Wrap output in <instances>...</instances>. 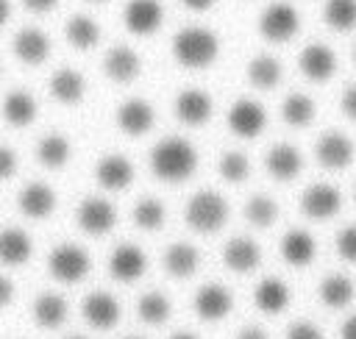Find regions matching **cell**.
<instances>
[{
    "mask_svg": "<svg viewBox=\"0 0 356 339\" xmlns=\"http://www.w3.org/2000/svg\"><path fill=\"white\" fill-rule=\"evenodd\" d=\"M64 36H67V42L75 50H92V47H97L103 31H100V25H97L95 17H89V14H72L67 19V25H64Z\"/></svg>",
    "mask_w": 356,
    "mask_h": 339,
    "instance_id": "34",
    "label": "cell"
},
{
    "mask_svg": "<svg viewBox=\"0 0 356 339\" xmlns=\"http://www.w3.org/2000/svg\"><path fill=\"white\" fill-rule=\"evenodd\" d=\"M242 214H245V220H248L253 228L267 231V228H273V225L281 220V206H278L275 197L259 192V195H250V197L245 200Z\"/></svg>",
    "mask_w": 356,
    "mask_h": 339,
    "instance_id": "35",
    "label": "cell"
},
{
    "mask_svg": "<svg viewBox=\"0 0 356 339\" xmlns=\"http://www.w3.org/2000/svg\"><path fill=\"white\" fill-rule=\"evenodd\" d=\"M122 22L134 36H153L164 22V6L159 0H128L122 8Z\"/></svg>",
    "mask_w": 356,
    "mask_h": 339,
    "instance_id": "18",
    "label": "cell"
},
{
    "mask_svg": "<svg viewBox=\"0 0 356 339\" xmlns=\"http://www.w3.org/2000/svg\"><path fill=\"white\" fill-rule=\"evenodd\" d=\"M11 19V3L8 0H0V28Z\"/></svg>",
    "mask_w": 356,
    "mask_h": 339,
    "instance_id": "49",
    "label": "cell"
},
{
    "mask_svg": "<svg viewBox=\"0 0 356 339\" xmlns=\"http://www.w3.org/2000/svg\"><path fill=\"white\" fill-rule=\"evenodd\" d=\"M181 3H184L189 11H209L217 0H181Z\"/></svg>",
    "mask_w": 356,
    "mask_h": 339,
    "instance_id": "48",
    "label": "cell"
},
{
    "mask_svg": "<svg viewBox=\"0 0 356 339\" xmlns=\"http://www.w3.org/2000/svg\"><path fill=\"white\" fill-rule=\"evenodd\" d=\"M172 58L186 69H206L220 58V36L206 25H186L172 36Z\"/></svg>",
    "mask_w": 356,
    "mask_h": 339,
    "instance_id": "2",
    "label": "cell"
},
{
    "mask_svg": "<svg viewBox=\"0 0 356 339\" xmlns=\"http://www.w3.org/2000/svg\"><path fill=\"white\" fill-rule=\"evenodd\" d=\"M131 220H134V225L142 228V231H159V228L164 225V220H167V208H164V203L156 200V197H142V200H136V206L131 208Z\"/></svg>",
    "mask_w": 356,
    "mask_h": 339,
    "instance_id": "38",
    "label": "cell"
},
{
    "mask_svg": "<svg viewBox=\"0 0 356 339\" xmlns=\"http://www.w3.org/2000/svg\"><path fill=\"white\" fill-rule=\"evenodd\" d=\"M172 111H175V117H178L184 125L200 128V125H206V122L211 119V114H214V100H211V94L203 92V89H184V92H178L175 100H172Z\"/></svg>",
    "mask_w": 356,
    "mask_h": 339,
    "instance_id": "20",
    "label": "cell"
},
{
    "mask_svg": "<svg viewBox=\"0 0 356 339\" xmlns=\"http://www.w3.org/2000/svg\"><path fill=\"white\" fill-rule=\"evenodd\" d=\"M300 33V14L292 3L275 0L259 14V36L270 44H286Z\"/></svg>",
    "mask_w": 356,
    "mask_h": 339,
    "instance_id": "5",
    "label": "cell"
},
{
    "mask_svg": "<svg viewBox=\"0 0 356 339\" xmlns=\"http://www.w3.org/2000/svg\"><path fill=\"white\" fill-rule=\"evenodd\" d=\"M217 175H220L225 183H231V186L245 183V181L250 178V158H248L242 150H228V153H222L220 161H217Z\"/></svg>",
    "mask_w": 356,
    "mask_h": 339,
    "instance_id": "39",
    "label": "cell"
},
{
    "mask_svg": "<svg viewBox=\"0 0 356 339\" xmlns=\"http://www.w3.org/2000/svg\"><path fill=\"white\" fill-rule=\"evenodd\" d=\"M281 119H284V125L298 128V131L309 128L317 119V103H314V97L306 94V92H289L281 100Z\"/></svg>",
    "mask_w": 356,
    "mask_h": 339,
    "instance_id": "32",
    "label": "cell"
},
{
    "mask_svg": "<svg viewBox=\"0 0 356 339\" xmlns=\"http://www.w3.org/2000/svg\"><path fill=\"white\" fill-rule=\"evenodd\" d=\"M298 69H300V75H303L306 81H312V83H328V81L337 75V69H339V58H337V53H334L328 44H323V42H309V44L298 53Z\"/></svg>",
    "mask_w": 356,
    "mask_h": 339,
    "instance_id": "11",
    "label": "cell"
},
{
    "mask_svg": "<svg viewBox=\"0 0 356 339\" xmlns=\"http://www.w3.org/2000/svg\"><path fill=\"white\" fill-rule=\"evenodd\" d=\"M72 158V142L64 133H44L36 142V161L44 170H61Z\"/></svg>",
    "mask_w": 356,
    "mask_h": 339,
    "instance_id": "33",
    "label": "cell"
},
{
    "mask_svg": "<svg viewBox=\"0 0 356 339\" xmlns=\"http://www.w3.org/2000/svg\"><path fill=\"white\" fill-rule=\"evenodd\" d=\"M142 72V58L128 44H114L103 56V75L114 83H131Z\"/></svg>",
    "mask_w": 356,
    "mask_h": 339,
    "instance_id": "22",
    "label": "cell"
},
{
    "mask_svg": "<svg viewBox=\"0 0 356 339\" xmlns=\"http://www.w3.org/2000/svg\"><path fill=\"white\" fill-rule=\"evenodd\" d=\"M197 164H200L197 147L184 136H167L150 150V172L164 183L189 181Z\"/></svg>",
    "mask_w": 356,
    "mask_h": 339,
    "instance_id": "1",
    "label": "cell"
},
{
    "mask_svg": "<svg viewBox=\"0 0 356 339\" xmlns=\"http://www.w3.org/2000/svg\"><path fill=\"white\" fill-rule=\"evenodd\" d=\"M323 19L337 33H350L356 28V0H325Z\"/></svg>",
    "mask_w": 356,
    "mask_h": 339,
    "instance_id": "36",
    "label": "cell"
},
{
    "mask_svg": "<svg viewBox=\"0 0 356 339\" xmlns=\"http://www.w3.org/2000/svg\"><path fill=\"white\" fill-rule=\"evenodd\" d=\"M170 314H172V306L161 292H145L136 303V317L145 325H164Z\"/></svg>",
    "mask_w": 356,
    "mask_h": 339,
    "instance_id": "37",
    "label": "cell"
},
{
    "mask_svg": "<svg viewBox=\"0 0 356 339\" xmlns=\"http://www.w3.org/2000/svg\"><path fill=\"white\" fill-rule=\"evenodd\" d=\"M284 339H328V336L314 320H295L286 325Z\"/></svg>",
    "mask_w": 356,
    "mask_h": 339,
    "instance_id": "41",
    "label": "cell"
},
{
    "mask_svg": "<svg viewBox=\"0 0 356 339\" xmlns=\"http://www.w3.org/2000/svg\"><path fill=\"white\" fill-rule=\"evenodd\" d=\"M278 256L289 270H306L320 256V242L309 228H289L278 239Z\"/></svg>",
    "mask_w": 356,
    "mask_h": 339,
    "instance_id": "8",
    "label": "cell"
},
{
    "mask_svg": "<svg viewBox=\"0 0 356 339\" xmlns=\"http://www.w3.org/2000/svg\"><path fill=\"white\" fill-rule=\"evenodd\" d=\"M334 256L342 264L356 267V222H345L334 233Z\"/></svg>",
    "mask_w": 356,
    "mask_h": 339,
    "instance_id": "40",
    "label": "cell"
},
{
    "mask_svg": "<svg viewBox=\"0 0 356 339\" xmlns=\"http://www.w3.org/2000/svg\"><path fill=\"white\" fill-rule=\"evenodd\" d=\"M353 206H356V183H353Z\"/></svg>",
    "mask_w": 356,
    "mask_h": 339,
    "instance_id": "52",
    "label": "cell"
},
{
    "mask_svg": "<svg viewBox=\"0 0 356 339\" xmlns=\"http://www.w3.org/2000/svg\"><path fill=\"white\" fill-rule=\"evenodd\" d=\"M75 222L89 236H106L117 225V208L106 197H86L75 208Z\"/></svg>",
    "mask_w": 356,
    "mask_h": 339,
    "instance_id": "12",
    "label": "cell"
},
{
    "mask_svg": "<svg viewBox=\"0 0 356 339\" xmlns=\"http://www.w3.org/2000/svg\"><path fill=\"white\" fill-rule=\"evenodd\" d=\"M337 339H356V311L345 314L337 325Z\"/></svg>",
    "mask_w": 356,
    "mask_h": 339,
    "instance_id": "44",
    "label": "cell"
},
{
    "mask_svg": "<svg viewBox=\"0 0 356 339\" xmlns=\"http://www.w3.org/2000/svg\"><path fill=\"white\" fill-rule=\"evenodd\" d=\"M31 256H33V239L28 236V231L17 225L0 231V264L22 267L31 261Z\"/></svg>",
    "mask_w": 356,
    "mask_h": 339,
    "instance_id": "29",
    "label": "cell"
},
{
    "mask_svg": "<svg viewBox=\"0 0 356 339\" xmlns=\"http://www.w3.org/2000/svg\"><path fill=\"white\" fill-rule=\"evenodd\" d=\"M339 114L348 122H356V83H348L339 92Z\"/></svg>",
    "mask_w": 356,
    "mask_h": 339,
    "instance_id": "42",
    "label": "cell"
},
{
    "mask_svg": "<svg viewBox=\"0 0 356 339\" xmlns=\"http://www.w3.org/2000/svg\"><path fill=\"white\" fill-rule=\"evenodd\" d=\"M81 314H83V320H86L92 328L108 331V328H114V325L120 322L122 308H120V300H117L111 292L95 289V292H89V295L81 300Z\"/></svg>",
    "mask_w": 356,
    "mask_h": 339,
    "instance_id": "21",
    "label": "cell"
},
{
    "mask_svg": "<svg viewBox=\"0 0 356 339\" xmlns=\"http://www.w3.org/2000/svg\"><path fill=\"white\" fill-rule=\"evenodd\" d=\"M89 270H92V256L86 247L75 242H61L47 256V272L61 283H78L89 275Z\"/></svg>",
    "mask_w": 356,
    "mask_h": 339,
    "instance_id": "7",
    "label": "cell"
},
{
    "mask_svg": "<svg viewBox=\"0 0 356 339\" xmlns=\"http://www.w3.org/2000/svg\"><path fill=\"white\" fill-rule=\"evenodd\" d=\"M147 270V256L142 247L136 245H117L108 256V272L111 278L122 281V283H131V281H139Z\"/></svg>",
    "mask_w": 356,
    "mask_h": 339,
    "instance_id": "24",
    "label": "cell"
},
{
    "mask_svg": "<svg viewBox=\"0 0 356 339\" xmlns=\"http://www.w3.org/2000/svg\"><path fill=\"white\" fill-rule=\"evenodd\" d=\"M161 264H164L167 275H172V278H192L203 264V253H200V247H195L189 242H172L164 250Z\"/></svg>",
    "mask_w": 356,
    "mask_h": 339,
    "instance_id": "27",
    "label": "cell"
},
{
    "mask_svg": "<svg viewBox=\"0 0 356 339\" xmlns=\"http://www.w3.org/2000/svg\"><path fill=\"white\" fill-rule=\"evenodd\" d=\"M122 339H142V336H122Z\"/></svg>",
    "mask_w": 356,
    "mask_h": 339,
    "instance_id": "53",
    "label": "cell"
},
{
    "mask_svg": "<svg viewBox=\"0 0 356 339\" xmlns=\"http://www.w3.org/2000/svg\"><path fill=\"white\" fill-rule=\"evenodd\" d=\"M350 58H353V64H356V44H353V53H350Z\"/></svg>",
    "mask_w": 356,
    "mask_h": 339,
    "instance_id": "51",
    "label": "cell"
},
{
    "mask_svg": "<svg viewBox=\"0 0 356 339\" xmlns=\"http://www.w3.org/2000/svg\"><path fill=\"white\" fill-rule=\"evenodd\" d=\"M250 300H253L256 311H261L267 317H278L292 306V286L278 275H267V278L256 281Z\"/></svg>",
    "mask_w": 356,
    "mask_h": 339,
    "instance_id": "14",
    "label": "cell"
},
{
    "mask_svg": "<svg viewBox=\"0 0 356 339\" xmlns=\"http://www.w3.org/2000/svg\"><path fill=\"white\" fill-rule=\"evenodd\" d=\"M267 108L253 100V97H239L231 103L228 114H225V122H228V131L239 139H259L267 128Z\"/></svg>",
    "mask_w": 356,
    "mask_h": 339,
    "instance_id": "9",
    "label": "cell"
},
{
    "mask_svg": "<svg viewBox=\"0 0 356 339\" xmlns=\"http://www.w3.org/2000/svg\"><path fill=\"white\" fill-rule=\"evenodd\" d=\"M67 339H86V336H67Z\"/></svg>",
    "mask_w": 356,
    "mask_h": 339,
    "instance_id": "54",
    "label": "cell"
},
{
    "mask_svg": "<svg viewBox=\"0 0 356 339\" xmlns=\"http://www.w3.org/2000/svg\"><path fill=\"white\" fill-rule=\"evenodd\" d=\"M17 167H19V158H17V153H14L8 144H0V181H8V178H14Z\"/></svg>",
    "mask_w": 356,
    "mask_h": 339,
    "instance_id": "43",
    "label": "cell"
},
{
    "mask_svg": "<svg viewBox=\"0 0 356 339\" xmlns=\"http://www.w3.org/2000/svg\"><path fill=\"white\" fill-rule=\"evenodd\" d=\"M245 78H248V83H250L253 89H259V92H273V89L284 81V67H281V61H278L275 56L259 53V56H253V58L248 61Z\"/></svg>",
    "mask_w": 356,
    "mask_h": 339,
    "instance_id": "28",
    "label": "cell"
},
{
    "mask_svg": "<svg viewBox=\"0 0 356 339\" xmlns=\"http://www.w3.org/2000/svg\"><path fill=\"white\" fill-rule=\"evenodd\" d=\"M342 206H345L342 189L337 183H328V181L309 183L298 197V211L309 222H331L342 214Z\"/></svg>",
    "mask_w": 356,
    "mask_h": 339,
    "instance_id": "4",
    "label": "cell"
},
{
    "mask_svg": "<svg viewBox=\"0 0 356 339\" xmlns=\"http://www.w3.org/2000/svg\"><path fill=\"white\" fill-rule=\"evenodd\" d=\"M134 175H136L134 161L120 153H106L95 164V181L106 192H125L134 183Z\"/></svg>",
    "mask_w": 356,
    "mask_h": 339,
    "instance_id": "17",
    "label": "cell"
},
{
    "mask_svg": "<svg viewBox=\"0 0 356 339\" xmlns=\"http://www.w3.org/2000/svg\"><path fill=\"white\" fill-rule=\"evenodd\" d=\"M192 308L203 322H220L234 311V295L222 283H206L195 292Z\"/></svg>",
    "mask_w": 356,
    "mask_h": 339,
    "instance_id": "16",
    "label": "cell"
},
{
    "mask_svg": "<svg viewBox=\"0 0 356 339\" xmlns=\"http://www.w3.org/2000/svg\"><path fill=\"white\" fill-rule=\"evenodd\" d=\"M228 217H231V206L214 189L195 192L184 206V220L195 233H217L225 228Z\"/></svg>",
    "mask_w": 356,
    "mask_h": 339,
    "instance_id": "3",
    "label": "cell"
},
{
    "mask_svg": "<svg viewBox=\"0 0 356 339\" xmlns=\"http://www.w3.org/2000/svg\"><path fill=\"white\" fill-rule=\"evenodd\" d=\"M56 192H53V186H47L44 181H31V183H25L22 189H19V195H17V206H19V211L25 214V217H31V220H47L53 211H56Z\"/></svg>",
    "mask_w": 356,
    "mask_h": 339,
    "instance_id": "25",
    "label": "cell"
},
{
    "mask_svg": "<svg viewBox=\"0 0 356 339\" xmlns=\"http://www.w3.org/2000/svg\"><path fill=\"white\" fill-rule=\"evenodd\" d=\"M220 258H222L225 270H231L236 275H248V272L261 267L264 253H261V245L256 239H250V236H231L222 245Z\"/></svg>",
    "mask_w": 356,
    "mask_h": 339,
    "instance_id": "15",
    "label": "cell"
},
{
    "mask_svg": "<svg viewBox=\"0 0 356 339\" xmlns=\"http://www.w3.org/2000/svg\"><path fill=\"white\" fill-rule=\"evenodd\" d=\"M22 6H25L31 14H50V11L58 6V0H22Z\"/></svg>",
    "mask_w": 356,
    "mask_h": 339,
    "instance_id": "46",
    "label": "cell"
},
{
    "mask_svg": "<svg viewBox=\"0 0 356 339\" xmlns=\"http://www.w3.org/2000/svg\"><path fill=\"white\" fill-rule=\"evenodd\" d=\"M0 72H3V64H0Z\"/></svg>",
    "mask_w": 356,
    "mask_h": 339,
    "instance_id": "56",
    "label": "cell"
},
{
    "mask_svg": "<svg viewBox=\"0 0 356 339\" xmlns=\"http://www.w3.org/2000/svg\"><path fill=\"white\" fill-rule=\"evenodd\" d=\"M50 97L61 106H78L86 97V78L75 67H58L50 75Z\"/></svg>",
    "mask_w": 356,
    "mask_h": 339,
    "instance_id": "26",
    "label": "cell"
},
{
    "mask_svg": "<svg viewBox=\"0 0 356 339\" xmlns=\"http://www.w3.org/2000/svg\"><path fill=\"white\" fill-rule=\"evenodd\" d=\"M170 339H200V336H195L192 331H178V333H172Z\"/></svg>",
    "mask_w": 356,
    "mask_h": 339,
    "instance_id": "50",
    "label": "cell"
},
{
    "mask_svg": "<svg viewBox=\"0 0 356 339\" xmlns=\"http://www.w3.org/2000/svg\"><path fill=\"white\" fill-rule=\"evenodd\" d=\"M14 297H17V286H14V281L6 278V275H0V308H8V306L14 303Z\"/></svg>",
    "mask_w": 356,
    "mask_h": 339,
    "instance_id": "45",
    "label": "cell"
},
{
    "mask_svg": "<svg viewBox=\"0 0 356 339\" xmlns=\"http://www.w3.org/2000/svg\"><path fill=\"white\" fill-rule=\"evenodd\" d=\"M306 161L303 153L292 144V142H275L267 153H264V170L273 181L278 183H292L295 178H300Z\"/></svg>",
    "mask_w": 356,
    "mask_h": 339,
    "instance_id": "13",
    "label": "cell"
},
{
    "mask_svg": "<svg viewBox=\"0 0 356 339\" xmlns=\"http://www.w3.org/2000/svg\"><path fill=\"white\" fill-rule=\"evenodd\" d=\"M314 297L328 311H345L356 303V278L345 270L325 272L314 286Z\"/></svg>",
    "mask_w": 356,
    "mask_h": 339,
    "instance_id": "10",
    "label": "cell"
},
{
    "mask_svg": "<svg viewBox=\"0 0 356 339\" xmlns=\"http://www.w3.org/2000/svg\"><path fill=\"white\" fill-rule=\"evenodd\" d=\"M234 339H270V333H267L261 325H245V328L236 331Z\"/></svg>",
    "mask_w": 356,
    "mask_h": 339,
    "instance_id": "47",
    "label": "cell"
},
{
    "mask_svg": "<svg viewBox=\"0 0 356 339\" xmlns=\"http://www.w3.org/2000/svg\"><path fill=\"white\" fill-rule=\"evenodd\" d=\"M39 117V106H36V97L25 89H14L3 97V119L11 125V128H28L33 125Z\"/></svg>",
    "mask_w": 356,
    "mask_h": 339,
    "instance_id": "30",
    "label": "cell"
},
{
    "mask_svg": "<svg viewBox=\"0 0 356 339\" xmlns=\"http://www.w3.org/2000/svg\"><path fill=\"white\" fill-rule=\"evenodd\" d=\"M31 314H33V322H36L39 328L53 331V328L64 325V320L70 317V303H67V297L58 295V292H44V295H39V297L33 300Z\"/></svg>",
    "mask_w": 356,
    "mask_h": 339,
    "instance_id": "31",
    "label": "cell"
},
{
    "mask_svg": "<svg viewBox=\"0 0 356 339\" xmlns=\"http://www.w3.org/2000/svg\"><path fill=\"white\" fill-rule=\"evenodd\" d=\"M314 161L317 167H323L325 172H342V170H350L353 161H356V142L345 133V131H323L317 139H314Z\"/></svg>",
    "mask_w": 356,
    "mask_h": 339,
    "instance_id": "6",
    "label": "cell"
},
{
    "mask_svg": "<svg viewBox=\"0 0 356 339\" xmlns=\"http://www.w3.org/2000/svg\"><path fill=\"white\" fill-rule=\"evenodd\" d=\"M117 128L128 136H145L156 125V108L145 97H128L117 108Z\"/></svg>",
    "mask_w": 356,
    "mask_h": 339,
    "instance_id": "23",
    "label": "cell"
},
{
    "mask_svg": "<svg viewBox=\"0 0 356 339\" xmlns=\"http://www.w3.org/2000/svg\"><path fill=\"white\" fill-rule=\"evenodd\" d=\"M89 3H106V0H89Z\"/></svg>",
    "mask_w": 356,
    "mask_h": 339,
    "instance_id": "55",
    "label": "cell"
},
{
    "mask_svg": "<svg viewBox=\"0 0 356 339\" xmlns=\"http://www.w3.org/2000/svg\"><path fill=\"white\" fill-rule=\"evenodd\" d=\"M11 50H14V58L28 64V67H39L47 61L50 50H53V42L50 36L36 28V25H28V28H19L11 39Z\"/></svg>",
    "mask_w": 356,
    "mask_h": 339,
    "instance_id": "19",
    "label": "cell"
}]
</instances>
